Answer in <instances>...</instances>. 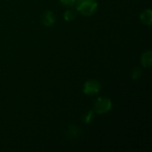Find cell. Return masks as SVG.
Wrapping results in <instances>:
<instances>
[{
  "label": "cell",
  "instance_id": "obj_5",
  "mask_svg": "<svg viewBox=\"0 0 152 152\" xmlns=\"http://www.w3.org/2000/svg\"><path fill=\"white\" fill-rule=\"evenodd\" d=\"M141 62L143 67L145 68H150L152 63V52L151 50H148L144 52L142 55L141 58Z\"/></svg>",
  "mask_w": 152,
  "mask_h": 152
},
{
  "label": "cell",
  "instance_id": "obj_8",
  "mask_svg": "<svg viewBox=\"0 0 152 152\" xmlns=\"http://www.w3.org/2000/svg\"><path fill=\"white\" fill-rule=\"evenodd\" d=\"M79 129L78 127L75 126H69V130H68V135L71 138H74V137H77L78 134H79Z\"/></svg>",
  "mask_w": 152,
  "mask_h": 152
},
{
  "label": "cell",
  "instance_id": "obj_4",
  "mask_svg": "<svg viewBox=\"0 0 152 152\" xmlns=\"http://www.w3.org/2000/svg\"><path fill=\"white\" fill-rule=\"evenodd\" d=\"M42 22L44 25L47 26V27H50L52 25L54 24L55 22V15L53 12L47 10L45 11L43 15H42Z\"/></svg>",
  "mask_w": 152,
  "mask_h": 152
},
{
  "label": "cell",
  "instance_id": "obj_3",
  "mask_svg": "<svg viewBox=\"0 0 152 152\" xmlns=\"http://www.w3.org/2000/svg\"><path fill=\"white\" fill-rule=\"evenodd\" d=\"M101 87H102V86H101L100 82H98L97 80L92 79V80H88L85 83L83 91L87 95H93V94H98L101 90Z\"/></svg>",
  "mask_w": 152,
  "mask_h": 152
},
{
  "label": "cell",
  "instance_id": "obj_10",
  "mask_svg": "<svg viewBox=\"0 0 152 152\" xmlns=\"http://www.w3.org/2000/svg\"><path fill=\"white\" fill-rule=\"evenodd\" d=\"M61 2V4L65 6H73L74 4H76V1L75 0H60Z\"/></svg>",
  "mask_w": 152,
  "mask_h": 152
},
{
  "label": "cell",
  "instance_id": "obj_2",
  "mask_svg": "<svg viewBox=\"0 0 152 152\" xmlns=\"http://www.w3.org/2000/svg\"><path fill=\"white\" fill-rule=\"evenodd\" d=\"M112 103L111 101L105 97H100L95 101L94 106V111L98 114H104L107 113L111 110Z\"/></svg>",
  "mask_w": 152,
  "mask_h": 152
},
{
  "label": "cell",
  "instance_id": "obj_9",
  "mask_svg": "<svg viewBox=\"0 0 152 152\" xmlns=\"http://www.w3.org/2000/svg\"><path fill=\"white\" fill-rule=\"evenodd\" d=\"M142 76V70L140 69H135L134 71H133V74H132V77L134 79H139Z\"/></svg>",
  "mask_w": 152,
  "mask_h": 152
},
{
  "label": "cell",
  "instance_id": "obj_7",
  "mask_svg": "<svg viewBox=\"0 0 152 152\" xmlns=\"http://www.w3.org/2000/svg\"><path fill=\"white\" fill-rule=\"evenodd\" d=\"M77 10H74V9H69L67 10L65 12H64V19L68 21H71L73 20L76 19L77 17Z\"/></svg>",
  "mask_w": 152,
  "mask_h": 152
},
{
  "label": "cell",
  "instance_id": "obj_6",
  "mask_svg": "<svg viewBox=\"0 0 152 152\" xmlns=\"http://www.w3.org/2000/svg\"><path fill=\"white\" fill-rule=\"evenodd\" d=\"M141 18V20L142 23L148 25V26H151L152 23V11L151 9H147L145 11H143L140 16Z\"/></svg>",
  "mask_w": 152,
  "mask_h": 152
},
{
  "label": "cell",
  "instance_id": "obj_1",
  "mask_svg": "<svg viewBox=\"0 0 152 152\" xmlns=\"http://www.w3.org/2000/svg\"><path fill=\"white\" fill-rule=\"evenodd\" d=\"M98 4L95 0H82L77 4V12L84 16H91L96 12Z\"/></svg>",
  "mask_w": 152,
  "mask_h": 152
},
{
  "label": "cell",
  "instance_id": "obj_11",
  "mask_svg": "<svg viewBox=\"0 0 152 152\" xmlns=\"http://www.w3.org/2000/svg\"><path fill=\"white\" fill-rule=\"evenodd\" d=\"M92 117H93V111H90L87 115H86V120H85V122L86 123H89L90 122V118H92Z\"/></svg>",
  "mask_w": 152,
  "mask_h": 152
},
{
  "label": "cell",
  "instance_id": "obj_12",
  "mask_svg": "<svg viewBox=\"0 0 152 152\" xmlns=\"http://www.w3.org/2000/svg\"><path fill=\"white\" fill-rule=\"evenodd\" d=\"M75 1H76V4H78V3H80V2H81L82 0H75Z\"/></svg>",
  "mask_w": 152,
  "mask_h": 152
}]
</instances>
